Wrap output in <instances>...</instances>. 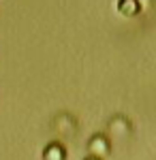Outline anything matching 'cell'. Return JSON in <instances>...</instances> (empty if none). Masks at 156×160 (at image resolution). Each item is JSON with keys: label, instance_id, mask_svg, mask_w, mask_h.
Returning <instances> with one entry per match:
<instances>
[{"label": "cell", "instance_id": "2", "mask_svg": "<svg viewBox=\"0 0 156 160\" xmlns=\"http://www.w3.org/2000/svg\"><path fill=\"white\" fill-rule=\"evenodd\" d=\"M128 130H131V126H128V122L124 118H116V120L109 122V132L113 137H126Z\"/></svg>", "mask_w": 156, "mask_h": 160}, {"label": "cell", "instance_id": "4", "mask_svg": "<svg viewBox=\"0 0 156 160\" xmlns=\"http://www.w3.org/2000/svg\"><path fill=\"white\" fill-rule=\"evenodd\" d=\"M118 11L122 15H126V17H133V15L139 13V4H137V0H120L118 2Z\"/></svg>", "mask_w": 156, "mask_h": 160}, {"label": "cell", "instance_id": "3", "mask_svg": "<svg viewBox=\"0 0 156 160\" xmlns=\"http://www.w3.org/2000/svg\"><path fill=\"white\" fill-rule=\"evenodd\" d=\"M43 158L45 160H64L66 158V152L62 148L60 143H49L45 152H43Z\"/></svg>", "mask_w": 156, "mask_h": 160}, {"label": "cell", "instance_id": "5", "mask_svg": "<svg viewBox=\"0 0 156 160\" xmlns=\"http://www.w3.org/2000/svg\"><path fill=\"white\" fill-rule=\"evenodd\" d=\"M86 160H98V158H92V156H88V158H86Z\"/></svg>", "mask_w": 156, "mask_h": 160}, {"label": "cell", "instance_id": "1", "mask_svg": "<svg viewBox=\"0 0 156 160\" xmlns=\"http://www.w3.org/2000/svg\"><path fill=\"white\" fill-rule=\"evenodd\" d=\"M88 149H90V156L92 158H103V156H107L109 154V139L103 135H96L90 139V143H88Z\"/></svg>", "mask_w": 156, "mask_h": 160}]
</instances>
